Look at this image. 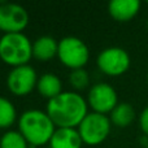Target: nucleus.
Returning <instances> with one entry per match:
<instances>
[{
    "label": "nucleus",
    "mask_w": 148,
    "mask_h": 148,
    "mask_svg": "<svg viewBox=\"0 0 148 148\" xmlns=\"http://www.w3.org/2000/svg\"><path fill=\"white\" fill-rule=\"evenodd\" d=\"M140 9L138 0H113L108 4V13L118 22H129L133 20Z\"/></svg>",
    "instance_id": "9d476101"
},
{
    "label": "nucleus",
    "mask_w": 148,
    "mask_h": 148,
    "mask_svg": "<svg viewBox=\"0 0 148 148\" xmlns=\"http://www.w3.org/2000/svg\"><path fill=\"white\" fill-rule=\"evenodd\" d=\"M139 127L144 136L148 138V107H146L139 114Z\"/></svg>",
    "instance_id": "a211bd4d"
},
{
    "label": "nucleus",
    "mask_w": 148,
    "mask_h": 148,
    "mask_svg": "<svg viewBox=\"0 0 148 148\" xmlns=\"http://www.w3.org/2000/svg\"><path fill=\"white\" fill-rule=\"evenodd\" d=\"M38 74L31 65L12 68L7 77V87L10 94L16 96H26L34 88H36Z\"/></svg>",
    "instance_id": "1a4fd4ad"
},
{
    "label": "nucleus",
    "mask_w": 148,
    "mask_h": 148,
    "mask_svg": "<svg viewBox=\"0 0 148 148\" xmlns=\"http://www.w3.org/2000/svg\"><path fill=\"white\" fill-rule=\"evenodd\" d=\"M110 122L117 127H127L135 120V109L129 103H118L110 112Z\"/></svg>",
    "instance_id": "4468645a"
},
{
    "label": "nucleus",
    "mask_w": 148,
    "mask_h": 148,
    "mask_svg": "<svg viewBox=\"0 0 148 148\" xmlns=\"http://www.w3.org/2000/svg\"><path fill=\"white\" fill-rule=\"evenodd\" d=\"M147 83H148V75H147Z\"/></svg>",
    "instance_id": "6ab92c4d"
},
{
    "label": "nucleus",
    "mask_w": 148,
    "mask_h": 148,
    "mask_svg": "<svg viewBox=\"0 0 148 148\" xmlns=\"http://www.w3.org/2000/svg\"><path fill=\"white\" fill-rule=\"evenodd\" d=\"M146 148H148V144H147V146H146Z\"/></svg>",
    "instance_id": "412c9836"
},
{
    "label": "nucleus",
    "mask_w": 148,
    "mask_h": 148,
    "mask_svg": "<svg viewBox=\"0 0 148 148\" xmlns=\"http://www.w3.org/2000/svg\"><path fill=\"white\" fill-rule=\"evenodd\" d=\"M87 104L92 112L100 114H108L117 107L118 96L116 90L108 83H95L87 94Z\"/></svg>",
    "instance_id": "6e6552de"
},
{
    "label": "nucleus",
    "mask_w": 148,
    "mask_h": 148,
    "mask_svg": "<svg viewBox=\"0 0 148 148\" xmlns=\"http://www.w3.org/2000/svg\"><path fill=\"white\" fill-rule=\"evenodd\" d=\"M17 121V110L10 100L0 96V129H9Z\"/></svg>",
    "instance_id": "2eb2a0df"
},
{
    "label": "nucleus",
    "mask_w": 148,
    "mask_h": 148,
    "mask_svg": "<svg viewBox=\"0 0 148 148\" xmlns=\"http://www.w3.org/2000/svg\"><path fill=\"white\" fill-rule=\"evenodd\" d=\"M130 55L121 47H108L103 49L96 59V65L101 73L109 77H120L129 70Z\"/></svg>",
    "instance_id": "423d86ee"
},
{
    "label": "nucleus",
    "mask_w": 148,
    "mask_h": 148,
    "mask_svg": "<svg viewBox=\"0 0 148 148\" xmlns=\"http://www.w3.org/2000/svg\"><path fill=\"white\" fill-rule=\"evenodd\" d=\"M33 57V43L23 33L3 34L0 38V60L12 68L27 65Z\"/></svg>",
    "instance_id": "7ed1b4c3"
},
{
    "label": "nucleus",
    "mask_w": 148,
    "mask_h": 148,
    "mask_svg": "<svg viewBox=\"0 0 148 148\" xmlns=\"http://www.w3.org/2000/svg\"><path fill=\"white\" fill-rule=\"evenodd\" d=\"M57 57L60 62L69 69H82L90 60V49L82 39L77 36H65L59 42Z\"/></svg>",
    "instance_id": "20e7f679"
},
{
    "label": "nucleus",
    "mask_w": 148,
    "mask_h": 148,
    "mask_svg": "<svg viewBox=\"0 0 148 148\" xmlns=\"http://www.w3.org/2000/svg\"><path fill=\"white\" fill-rule=\"evenodd\" d=\"M36 90L42 96L48 100L55 99L61 92H64L61 79L53 73H44L43 75L39 77L38 83H36Z\"/></svg>",
    "instance_id": "ddd939ff"
},
{
    "label": "nucleus",
    "mask_w": 148,
    "mask_h": 148,
    "mask_svg": "<svg viewBox=\"0 0 148 148\" xmlns=\"http://www.w3.org/2000/svg\"><path fill=\"white\" fill-rule=\"evenodd\" d=\"M69 82L75 90H84L86 87H88V84H90L88 72H87L84 68L72 70V73H70V75H69Z\"/></svg>",
    "instance_id": "f3484780"
},
{
    "label": "nucleus",
    "mask_w": 148,
    "mask_h": 148,
    "mask_svg": "<svg viewBox=\"0 0 148 148\" xmlns=\"http://www.w3.org/2000/svg\"><path fill=\"white\" fill-rule=\"evenodd\" d=\"M77 129L83 140V144L97 146L108 138L112 129V122L107 114L88 112V114L83 118Z\"/></svg>",
    "instance_id": "39448f33"
},
{
    "label": "nucleus",
    "mask_w": 148,
    "mask_h": 148,
    "mask_svg": "<svg viewBox=\"0 0 148 148\" xmlns=\"http://www.w3.org/2000/svg\"><path fill=\"white\" fill-rule=\"evenodd\" d=\"M29 146L18 130H8L0 138V148H29Z\"/></svg>",
    "instance_id": "dca6fc26"
},
{
    "label": "nucleus",
    "mask_w": 148,
    "mask_h": 148,
    "mask_svg": "<svg viewBox=\"0 0 148 148\" xmlns=\"http://www.w3.org/2000/svg\"><path fill=\"white\" fill-rule=\"evenodd\" d=\"M29 12L16 3L0 4V31L3 34L22 33L29 25Z\"/></svg>",
    "instance_id": "0eeeda50"
},
{
    "label": "nucleus",
    "mask_w": 148,
    "mask_h": 148,
    "mask_svg": "<svg viewBox=\"0 0 148 148\" xmlns=\"http://www.w3.org/2000/svg\"><path fill=\"white\" fill-rule=\"evenodd\" d=\"M59 42L48 35L40 36L33 42V57L39 61H49L57 56Z\"/></svg>",
    "instance_id": "f8f14e48"
},
{
    "label": "nucleus",
    "mask_w": 148,
    "mask_h": 148,
    "mask_svg": "<svg viewBox=\"0 0 148 148\" xmlns=\"http://www.w3.org/2000/svg\"><path fill=\"white\" fill-rule=\"evenodd\" d=\"M147 27H148V21H147Z\"/></svg>",
    "instance_id": "aec40b11"
},
{
    "label": "nucleus",
    "mask_w": 148,
    "mask_h": 148,
    "mask_svg": "<svg viewBox=\"0 0 148 148\" xmlns=\"http://www.w3.org/2000/svg\"><path fill=\"white\" fill-rule=\"evenodd\" d=\"M82 144L78 129L72 127H57L49 140V148H82Z\"/></svg>",
    "instance_id": "9b49d317"
},
{
    "label": "nucleus",
    "mask_w": 148,
    "mask_h": 148,
    "mask_svg": "<svg viewBox=\"0 0 148 148\" xmlns=\"http://www.w3.org/2000/svg\"><path fill=\"white\" fill-rule=\"evenodd\" d=\"M46 112L56 127L77 129L88 114V104L78 92L64 91L55 99L48 100Z\"/></svg>",
    "instance_id": "f257e3e1"
},
{
    "label": "nucleus",
    "mask_w": 148,
    "mask_h": 148,
    "mask_svg": "<svg viewBox=\"0 0 148 148\" xmlns=\"http://www.w3.org/2000/svg\"><path fill=\"white\" fill-rule=\"evenodd\" d=\"M56 129L47 112L39 109L25 110L18 118V131L31 147L49 144Z\"/></svg>",
    "instance_id": "f03ea898"
}]
</instances>
